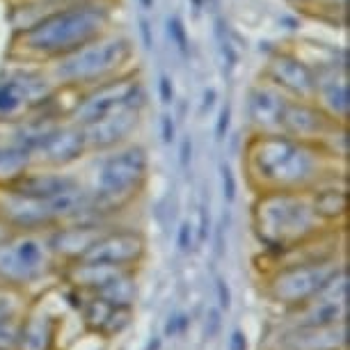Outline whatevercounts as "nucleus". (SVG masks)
Segmentation results:
<instances>
[{
	"label": "nucleus",
	"mask_w": 350,
	"mask_h": 350,
	"mask_svg": "<svg viewBox=\"0 0 350 350\" xmlns=\"http://www.w3.org/2000/svg\"><path fill=\"white\" fill-rule=\"evenodd\" d=\"M215 291H217V302H220V312H229L231 309V288L222 277H217Z\"/></svg>",
	"instance_id": "cd10ccee"
},
{
	"label": "nucleus",
	"mask_w": 350,
	"mask_h": 350,
	"mask_svg": "<svg viewBox=\"0 0 350 350\" xmlns=\"http://www.w3.org/2000/svg\"><path fill=\"white\" fill-rule=\"evenodd\" d=\"M0 222L12 234H46L55 227L46 202L18 193L12 186L0 188Z\"/></svg>",
	"instance_id": "ddd939ff"
},
{
	"label": "nucleus",
	"mask_w": 350,
	"mask_h": 350,
	"mask_svg": "<svg viewBox=\"0 0 350 350\" xmlns=\"http://www.w3.org/2000/svg\"><path fill=\"white\" fill-rule=\"evenodd\" d=\"M71 3H78V0H16L14 12H12V25H14V32L28 28V25L35 23L37 18L67 8Z\"/></svg>",
	"instance_id": "b1692460"
},
{
	"label": "nucleus",
	"mask_w": 350,
	"mask_h": 350,
	"mask_svg": "<svg viewBox=\"0 0 350 350\" xmlns=\"http://www.w3.org/2000/svg\"><path fill=\"white\" fill-rule=\"evenodd\" d=\"M263 81L275 85L288 98H312L316 88V64L291 49H277L268 55Z\"/></svg>",
	"instance_id": "9b49d317"
},
{
	"label": "nucleus",
	"mask_w": 350,
	"mask_h": 350,
	"mask_svg": "<svg viewBox=\"0 0 350 350\" xmlns=\"http://www.w3.org/2000/svg\"><path fill=\"white\" fill-rule=\"evenodd\" d=\"M147 179L149 154L142 144L131 140L117 149L96 154L92 176L85 181L92 200V213L101 220L120 213L135 202Z\"/></svg>",
	"instance_id": "39448f33"
},
{
	"label": "nucleus",
	"mask_w": 350,
	"mask_h": 350,
	"mask_svg": "<svg viewBox=\"0 0 350 350\" xmlns=\"http://www.w3.org/2000/svg\"><path fill=\"white\" fill-rule=\"evenodd\" d=\"M222 190H224V200L229 204L236 200V193H239V186H236V176L227 165L222 167Z\"/></svg>",
	"instance_id": "bb28decb"
},
{
	"label": "nucleus",
	"mask_w": 350,
	"mask_h": 350,
	"mask_svg": "<svg viewBox=\"0 0 350 350\" xmlns=\"http://www.w3.org/2000/svg\"><path fill=\"white\" fill-rule=\"evenodd\" d=\"M227 350H250V341H247V334L243 329H231L229 339H227Z\"/></svg>",
	"instance_id": "c85d7f7f"
},
{
	"label": "nucleus",
	"mask_w": 350,
	"mask_h": 350,
	"mask_svg": "<svg viewBox=\"0 0 350 350\" xmlns=\"http://www.w3.org/2000/svg\"><path fill=\"white\" fill-rule=\"evenodd\" d=\"M170 35H174L176 44H179V51H186V32H183V25L179 18H172L170 21Z\"/></svg>",
	"instance_id": "473e14b6"
},
{
	"label": "nucleus",
	"mask_w": 350,
	"mask_h": 350,
	"mask_svg": "<svg viewBox=\"0 0 350 350\" xmlns=\"http://www.w3.org/2000/svg\"><path fill=\"white\" fill-rule=\"evenodd\" d=\"M193 239H195V227L190 222H181L179 234H176V245L181 252H190L193 250Z\"/></svg>",
	"instance_id": "a878e982"
},
{
	"label": "nucleus",
	"mask_w": 350,
	"mask_h": 350,
	"mask_svg": "<svg viewBox=\"0 0 350 350\" xmlns=\"http://www.w3.org/2000/svg\"><path fill=\"white\" fill-rule=\"evenodd\" d=\"M108 229L103 220H71L46 231V241L55 261L71 263L83 259L98 236Z\"/></svg>",
	"instance_id": "f3484780"
},
{
	"label": "nucleus",
	"mask_w": 350,
	"mask_h": 350,
	"mask_svg": "<svg viewBox=\"0 0 350 350\" xmlns=\"http://www.w3.org/2000/svg\"><path fill=\"white\" fill-rule=\"evenodd\" d=\"M190 158H193V142L186 140L183 142V149H181V165L183 167H188L190 165Z\"/></svg>",
	"instance_id": "e433bc0d"
},
{
	"label": "nucleus",
	"mask_w": 350,
	"mask_h": 350,
	"mask_svg": "<svg viewBox=\"0 0 350 350\" xmlns=\"http://www.w3.org/2000/svg\"><path fill=\"white\" fill-rule=\"evenodd\" d=\"M142 112L144 108H124L81 126L90 154H103L133 140L142 124Z\"/></svg>",
	"instance_id": "4468645a"
},
{
	"label": "nucleus",
	"mask_w": 350,
	"mask_h": 350,
	"mask_svg": "<svg viewBox=\"0 0 350 350\" xmlns=\"http://www.w3.org/2000/svg\"><path fill=\"white\" fill-rule=\"evenodd\" d=\"M339 270L341 266L336 261V256L319 259V261L282 263L270 275L268 293L275 302L295 309L316 298Z\"/></svg>",
	"instance_id": "1a4fd4ad"
},
{
	"label": "nucleus",
	"mask_w": 350,
	"mask_h": 350,
	"mask_svg": "<svg viewBox=\"0 0 350 350\" xmlns=\"http://www.w3.org/2000/svg\"><path fill=\"white\" fill-rule=\"evenodd\" d=\"M32 165L30 154L10 137H0V188L14 186L25 172H30Z\"/></svg>",
	"instance_id": "412c9836"
},
{
	"label": "nucleus",
	"mask_w": 350,
	"mask_h": 350,
	"mask_svg": "<svg viewBox=\"0 0 350 350\" xmlns=\"http://www.w3.org/2000/svg\"><path fill=\"white\" fill-rule=\"evenodd\" d=\"M229 124H231V108L227 105V108H222V112H220V122H217V129H215L217 140H222V137H224V133H227V129H229Z\"/></svg>",
	"instance_id": "72a5a7b5"
},
{
	"label": "nucleus",
	"mask_w": 350,
	"mask_h": 350,
	"mask_svg": "<svg viewBox=\"0 0 350 350\" xmlns=\"http://www.w3.org/2000/svg\"><path fill=\"white\" fill-rule=\"evenodd\" d=\"M334 120L323 112L312 98H288L286 108H284L280 133L295 137L302 142H314L319 144L323 135L334 126Z\"/></svg>",
	"instance_id": "a211bd4d"
},
{
	"label": "nucleus",
	"mask_w": 350,
	"mask_h": 350,
	"mask_svg": "<svg viewBox=\"0 0 350 350\" xmlns=\"http://www.w3.org/2000/svg\"><path fill=\"white\" fill-rule=\"evenodd\" d=\"M346 341V323L327 327H291L280 334L282 350H339Z\"/></svg>",
	"instance_id": "aec40b11"
},
{
	"label": "nucleus",
	"mask_w": 350,
	"mask_h": 350,
	"mask_svg": "<svg viewBox=\"0 0 350 350\" xmlns=\"http://www.w3.org/2000/svg\"><path fill=\"white\" fill-rule=\"evenodd\" d=\"M55 339V325L49 316H30L21 321L18 329V350H49Z\"/></svg>",
	"instance_id": "5701e85b"
},
{
	"label": "nucleus",
	"mask_w": 350,
	"mask_h": 350,
	"mask_svg": "<svg viewBox=\"0 0 350 350\" xmlns=\"http://www.w3.org/2000/svg\"><path fill=\"white\" fill-rule=\"evenodd\" d=\"M71 96L74 101L67 105V120L78 126L92 124L124 108H147V90L135 69L98 83L94 88L74 92Z\"/></svg>",
	"instance_id": "0eeeda50"
},
{
	"label": "nucleus",
	"mask_w": 350,
	"mask_h": 350,
	"mask_svg": "<svg viewBox=\"0 0 350 350\" xmlns=\"http://www.w3.org/2000/svg\"><path fill=\"white\" fill-rule=\"evenodd\" d=\"M243 156V167L256 193H307L336 167V161H332L319 144L295 140L284 133L250 135Z\"/></svg>",
	"instance_id": "f257e3e1"
},
{
	"label": "nucleus",
	"mask_w": 350,
	"mask_h": 350,
	"mask_svg": "<svg viewBox=\"0 0 350 350\" xmlns=\"http://www.w3.org/2000/svg\"><path fill=\"white\" fill-rule=\"evenodd\" d=\"M288 96L270 85L268 81L254 83L247 90L245 98V120L250 126V135H268L280 133V124Z\"/></svg>",
	"instance_id": "dca6fc26"
},
{
	"label": "nucleus",
	"mask_w": 350,
	"mask_h": 350,
	"mask_svg": "<svg viewBox=\"0 0 350 350\" xmlns=\"http://www.w3.org/2000/svg\"><path fill=\"white\" fill-rule=\"evenodd\" d=\"M115 21V0H78L51 12L12 37L10 57L23 62L49 64L90 39L103 35Z\"/></svg>",
	"instance_id": "f03ea898"
},
{
	"label": "nucleus",
	"mask_w": 350,
	"mask_h": 350,
	"mask_svg": "<svg viewBox=\"0 0 350 350\" xmlns=\"http://www.w3.org/2000/svg\"><path fill=\"white\" fill-rule=\"evenodd\" d=\"M158 92H161V98L165 105H170L174 101V85H172L170 76H161L158 78Z\"/></svg>",
	"instance_id": "c756f323"
},
{
	"label": "nucleus",
	"mask_w": 350,
	"mask_h": 350,
	"mask_svg": "<svg viewBox=\"0 0 350 350\" xmlns=\"http://www.w3.org/2000/svg\"><path fill=\"white\" fill-rule=\"evenodd\" d=\"M133 42L124 32L110 28L67 55L51 60L46 69L57 90L74 94V92L94 88L98 83L133 71Z\"/></svg>",
	"instance_id": "7ed1b4c3"
},
{
	"label": "nucleus",
	"mask_w": 350,
	"mask_h": 350,
	"mask_svg": "<svg viewBox=\"0 0 350 350\" xmlns=\"http://www.w3.org/2000/svg\"><path fill=\"white\" fill-rule=\"evenodd\" d=\"M222 321L217 309H208V319H206V339H215V334L220 332Z\"/></svg>",
	"instance_id": "7c9ffc66"
},
{
	"label": "nucleus",
	"mask_w": 350,
	"mask_h": 350,
	"mask_svg": "<svg viewBox=\"0 0 350 350\" xmlns=\"http://www.w3.org/2000/svg\"><path fill=\"white\" fill-rule=\"evenodd\" d=\"M309 193L312 206L319 215V220L329 227V224L339 222L346 217L348 208V188H346V176H336V170L329 172L325 179H321Z\"/></svg>",
	"instance_id": "6ab92c4d"
},
{
	"label": "nucleus",
	"mask_w": 350,
	"mask_h": 350,
	"mask_svg": "<svg viewBox=\"0 0 350 350\" xmlns=\"http://www.w3.org/2000/svg\"><path fill=\"white\" fill-rule=\"evenodd\" d=\"M186 325H188V319H186L183 314H179V316H174V319H170L167 327H165V334H167V336H174V334L183 332V329H186Z\"/></svg>",
	"instance_id": "2f4dec72"
},
{
	"label": "nucleus",
	"mask_w": 350,
	"mask_h": 350,
	"mask_svg": "<svg viewBox=\"0 0 350 350\" xmlns=\"http://www.w3.org/2000/svg\"><path fill=\"white\" fill-rule=\"evenodd\" d=\"M62 92L53 83L46 64L12 60L0 74V126L25 120L60 105Z\"/></svg>",
	"instance_id": "423d86ee"
},
{
	"label": "nucleus",
	"mask_w": 350,
	"mask_h": 350,
	"mask_svg": "<svg viewBox=\"0 0 350 350\" xmlns=\"http://www.w3.org/2000/svg\"><path fill=\"white\" fill-rule=\"evenodd\" d=\"M131 319H133V307H112L98 334H103V336H120L124 329L131 325Z\"/></svg>",
	"instance_id": "393cba45"
},
{
	"label": "nucleus",
	"mask_w": 350,
	"mask_h": 350,
	"mask_svg": "<svg viewBox=\"0 0 350 350\" xmlns=\"http://www.w3.org/2000/svg\"><path fill=\"white\" fill-rule=\"evenodd\" d=\"M252 229L268 252L282 254L321 236L327 227L316 215L309 193L266 190L256 193L252 204Z\"/></svg>",
	"instance_id": "20e7f679"
},
{
	"label": "nucleus",
	"mask_w": 350,
	"mask_h": 350,
	"mask_svg": "<svg viewBox=\"0 0 350 350\" xmlns=\"http://www.w3.org/2000/svg\"><path fill=\"white\" fill-rule=\"evenodd\" d=\"M92 295L101 298L112 307H133L137 298V284H135V273L133 270H120L103 284L101 288H96Z\"/></svg>",
	"instance_id": "4be33fe9"
},
{
	"label": "nucleus",
	"mask_w": 350,
	"mask_h": 350,
	"mask_svg": "<svg viewBox=\"0 0 350 350\" xmlns=\"http://www.w3.org/2000/svg\"><path fill=\"white\" fill-rule=\"evenodd\" d=\"M144 254H147V239H144L142 231L131 227H117L105 229L92 243V247L85 252L83 259L78 261L105 263V266L135 270L137 263L144 259Z\"/></svg>",
	"instance_id": "f8f14e48"
},
{
	"label": "nucleus",
	"mask_w": 350,
	"mask_h": 350,
	"mask_svg": "<svg viewBox=\"0 0 350 350\" xmlns=\"http://www.w3.org/2000/svg\"><path fill=\"white\" fill-rule=\"evenodd\" d=\"M312 101L325 112L329 120L348 124L350 110V85L348 67L339 62L316 64V88Z\"/></svg>",
	"instance_id": "2eb2a0df"
},
{
	"label": "nucleus",
	"mask_w": 350,
	"mask_h": 350,
	"mask_svg": "<svg viewBox=\"0 0 350 350\" xmlns=\"http://www.w3.org/2000/svg\"><path fill=\"white\" fill-rule=\"evenodd\" d=\"M140 35H142V39H144V46H147V49H151V46H154V42H151V30H149V23L144 21H140Z\"/></svg>",
	"instance_id": "4c0bfd02"
},
{
	"label": "nucleus",
	"mask_w": 350,
	"mask_h": 350,
	"mask_svg": "<svg viewBox=\"0 0 350 350\" xmlns=\"http://www.w3.org/2000/svg\"><path fill=\"white\" fill-rule=\"evenodd\" d=\"M211 227V220H208V208L202 206L200 208V229H197V236H200V241H206L208 239V229Z\"/></svg>",
	"instance_id": "f704fd0d"
},
{
	"label": "nucleus",
	"mask_w": 350,
	"mask_h": 350,
	"mask_svg": "<svg viewBox=\"0 0 350 350\" xmlns=\"http://www.w3.org/2000/svg\"><path fill=\"white\" fill-rule=\"evenodd\" d=\"M46 234H12L0 243V284L23 288L44 280L55 266Z\"/></svg>",
	"instance_id": "6e6552de"
},
{
	"label": "nucleus",
	"mask_w": 350,
	"mask_h": 350,
	"mask_svg": "<svg viewBox=\"0 0 350 350\" xmlns=\"http://www.w3.org/2000/svg\"><path fill=\"white\" fill-rule=\"evenodd\" d=\"M291 5H298L302 10H309V5H312V0H288Z\"/></svg>",
	"instance_id": "58836bf2"
},
{
	"label": "nucleus",
	"mask_w": 350,
	"mask_h": 350,
	"mask_svg": "<svg viewBox=\"0 0 350 350\" xmlns=\"http://www.w3.org/2000/svg\"><path fill=\"white\" fill-rule=\"evenodd\" d=\"M83 129L67 117H60L44 131L42 137L30 149V158L35 167L67 170L88 156Z\"/></svg>",
	"instance_id": "9d476101"
},
{
	"label": "nucleus",
	"mask_w": 350,
	"mask_h": 350,
	"mask_svg": "<svg viewBox=\"0 0 350 350\" xmlns=\"http://www.w3.org/2000/svg\"><path fill=\"white\" fill-rule=\"evenodd\" d=\"M0 350H10V348H0Z\"/></svg>",
	"instance_id": "ea45409f"
},
{
	"label": "nucleus",
	"mask_w": 350,
	"mask_h": 350,
	"mask_svg": "<svg viewBox=\"0 0 350 350\" xmlns=\"http://www.w3.org/2000/svg\"><path fill=\"white\" fill-rule=\"evenodd\" d=\"M161 126H163V140L170 144L172 140H174V122H172V117L165 115L163 122H161Z\"/></svg>",
	"instance_id": "c9c22d12"
}]
</instances>
